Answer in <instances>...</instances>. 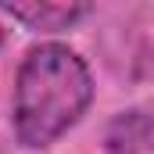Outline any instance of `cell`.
Returning <instances> with one entry per match:
<instances>
[{
    "label": "cell",
    "instance_id": "1",
    "mask_svg": "<svg viewBox=\"0 0 154 154\" xmlns=\"http://www.w3.org/2000/svg\"><path fill=\"white\" fill-rule=\"evenodd\" d=\"M93 100V75L75 50L61 43L32 47L14 75V133L25 147H50Z\"/></svg>",
    "mask_w": 154,
    "mask_h": 154
},
{
    "label": "cell",
    "instance_id": "2",
    "mask_svg": "<svg viewBox=\"0 0 154 154\" xmlns=\"http://www.w3.org/2000/svg\"><path fill=\"white\" fill-rule=\"evenodd\" d=\"M0 11L36 32H61L90 14V7L82 4H0Z\"/></svg>",
    "mask_w": 154,
    "mask_h": 154
},
{
    "label": "cell",
    "instance_id": "3",
    "mask_svg": "<svg viewBox=\"0 0 154 154\" xmlns=\"http://www.w3.org/2000/svg\"><path fill=\"white\" fill-rule=\"evenodd\" d=\"M147 143H151V118L140 108L122 111L108 125V136H104L108 154H147Z\"/></svg>",
    "mask_w": 154,
    "mask_h": 154
},
{
    "label": "cell",
    "instance_id": "4",
    "mask_svg": "<svg viewBox=\"0 0 154 154\" xmlns=\"http://www.w3.org/2000/svg\"><path fill=\"white\" fill-rule=\"evenodd\" d=\"M0 47H4V29H0Z\"/></svg>",
    "mask_w": 154,
    "mask_h": 154
}]
</instances>
